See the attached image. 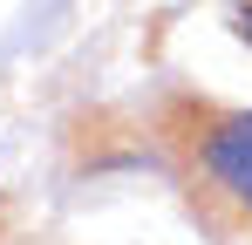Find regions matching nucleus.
I'll use <instances>...</instances> for the list:
<instances>
[{
	"label": "nucleus",
	"instance_id": "obj_2",
	"mask_svg": "<svg viewBox=\"0 0 252 245\" xmlns=\"http://www.w3.org/2000/svg\"><path fill=\"white\" fill-rule=\"evenodd\" d=\"M232 28H239V34L252 41V0H239V14H232Z\"/></svg>",
	"mask_w": 252,
	"mask_h": 245
},
{
	"label": "nucleus",
	"instance_id": "obj_1",
	"mask_svg": "<svg viewBox=\"0 0 252 245\" xmlns=\"http://www.w3.org/2000/svg\"><path fill=\"white\" fill-rule=\"evenodd\" d=\"M205 163H211V177H218L239 204H252V109L218 122V136H211Z\"/></svg>",
	"mask_w": 252,
	"mask_h": 245
}]
</instances>
